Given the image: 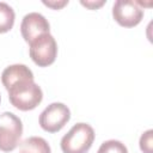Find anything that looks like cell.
Wrapping results in <instances>:
<instances>
[{"label": "cell", "mask_w": 153, "mask_h": 153, "mask_svg": "<svg viewBox=\"0 0 153 153\" xmlns=\"http://www.w3.org/2000/svg\"><path fill=\"white\" fill-rule=\"evenodd\" d=\"M7 92L11 104L22 111L35 109L43 99L42 88L33 81V79L22 80L12 85Z\"/></svg>", "instance_id": "cell-1"}, {"label": "cell", "mask_w": 153, "mask_h": 153, "mask_svg": "<svg viewBox=\"0 0 153 153\" xmlns=\"http://www.w3.org/2000/svg\"><path fill=\"white\" fill-rule=\"evenodd\" d=\"M94 140V130L87 123L74 124L61 139V149L63 153H86Z\"/></svg>", "instance_id": "cell-2"}, {"label": "cell", "mask_w": 153, "mask_h": 153, "mask_svg": "<svg viewBox=\"0 0 153 153\" xmlns=\"http://www.w3.org/2000/svg\"><path fill=\"white\" fill-rule=\"evenodd\" d=\"M23 135V123L13 112L0 115V151L11 152L17 148Z\"/></svg>", "instance_id": "cell-3"}, {"label": "cell", "mask_w": 153, "mask_h": 153, "mask_svg": "<svg viewBox=\"0 0 153 153\" xmlns=\"http://www.w3.org/2000/svg\"><path fill=\"white\" fill-rule=\"evenodd\" d=\"M29 44L30 57L38 67H48L54 63L57 55V44L50 33H43Z\"/></svg>", "instance_id": "cell-4"}, {"label": "cell", "mask_w": 153, "mask_h": 153, "mask_svg": "<svg viewBox=\"0 0 153 153\" xmlns=\"http://www.w3.org/2000/svg\"><path fill=\"white\" fill-rule=\"evenodd\" d=\"M71 118V111L63 103L49 104L39 115L38 122L43 130L48 133H56L61 130Z\"/></svg>", "instance_id": "cell-5"}, {"label": "cell", "mask_w": 153, "mask_h": 153, "mask_svg": "<svg viewBox=\"0 0 153 153\" xmlns=\"http://www.w3.org/2000/svg\"><path fill=\"white\" fill-rule=\"evenodd\" d=\"M142 5L141 1L117 0L112 6V17L121 26L133 27L137 25L143 17Z\"/></svg>", "instance_id": "cell-6"}, {"label": "cell", "mask_w": 153, "mask_h": 153, "mask_svg": "<svg viewBox=\"0 0 153 153\" xmlns=\"http://www.w3.org/2000/svg\"><path fill=\"white\" fill-rule=\"evenodd\" d=\"M50 25L45 17L38 12H30L24 16L22 24H20V32L25 42L30 43L36 37L49 33Z\"/></svg>", "instance_id": "cell-7"}, {"label": "cell", "mask_w": 153, "mask_h": 153, "mask_svg": "<svg viewBox=\"0 0 153 153\" xmlns=\"http://www.w3.org/2000/svg\"><path fill=\"white\" fill-rule=\"evenodd\" d=\"M25 79H33V73L27 66L22 63H16L6 67L1 74V81L6 90Z\"/></svg>", "instance_id": "cell-8"}, {"label": "cell", "mask_w": 153, "mask_h": 153, "mask_svg": "<svg viewBox=\"0 0 153 153\" xmlns=\"http://www.w3.org/2000/svg\"><path fill=\"white\" fill-rule=\"evenodd\" d=\"M19 153H51V149L43 137L30 136L22 142Z\"/></svg>", "instance_id": "cell-9"}, {"label": "cell", "mask_w": 153, "mask_h": 153, "mask_svg": "<svg viewBox=\"0 0 153 153\" xmlns=\"http://www.w3.org/2000/svg\"><path fill=\"white\" fill-rule=\"evenodd\" d=\"M14 18L13 8L8 4L0 1V33H5L13 27Z\"/></svg>", "instance_id": "cell-10"}, {"label": "cell", "mask_w": 153, "mask_h": 153, "mask_svg": "<svg viewBox=\"0 0 153 153\" xmlns=\"http://www.w3.org/2000/svg\"><path fill=\"white\" fill-rule=\"evenodd\" d=\"M97 153H128V149L118 140H108L100 145Z\"/></svg>", "instance_id": "cell-11"}, {"label": "cell", "mask_w": 153, "mask_h": 153, "mask_svg": "<svg viewBox=\"0 0 153 153\" xmlns=\"http://www.w3.org/2000/svg\"><path fill=\"white\" fill-rule=\"evenodd\" d=\"M152 129H148L140 137V148L143 153H152Z\"/></svg>", "instance_id": "cell-12"}, {"label": "cell", "mask_w": 153, "mask_h": 153, "mask_svg": "<svg viewBox=\"0 0 153 153\" xmlns=\"http://www.w3.org/2000/svg\"><path fill=\"white\" fill-rule=\"evenodd\" d=\"M81 4L86 7H88L90 10H96V8L100 7L102 5H104L105 1L104 0H102V1H81Z\"/></svg>", "instance_id": "cell-13"}, {"label": "cell", "mask_w": 153, "mask_h": 153, "mask_svg": "<svg viewBox=\"0 0 153 153\" xmlns=\"http://www.w3.org/2000/svg\"><path fill=\"white\" fill-rule=\"evenodd\" d=\"M43 4L44 5H47V6H49V7H51V8H55V10H59V8H61V7H63L65 5H67L68 4V1L67 0H65V1H43Z\"/></svg>", "instance_id": "cell-14"}, {"label": "cell", "mask_w": 153, "mask_h": 153, "mask_svg": "<svg viewBox=\"0 0 153 153\" xmlns=\"http://www.w3.org/2000/svg\"><path fill=\"white\" fill-rule=\"evenodd\" d=\"M0 102H1V96H0Z\"/></svg>", "instance_id": "cell-15"}]
</instances>
